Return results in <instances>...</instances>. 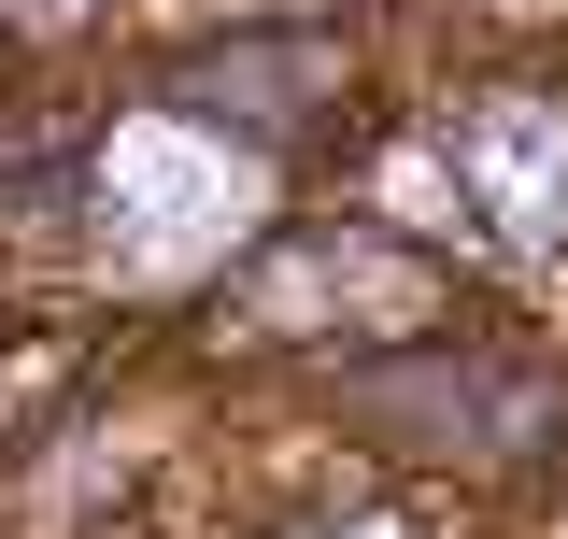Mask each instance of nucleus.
I'll list each match as a JSON object with an SVG mask.
<instances>
[{"label":"nucleus","instance_id":"f03ea898","mask_svg":"<svg viewBox=\"0 0 568 539\" xmlns=\"http://www.w3.org/2000/svg\"><path fill=\"white\" fill-rule=\"evenodd\" d=\"M469 185H484L497 242H568V114H555V100L469 114Z\"/></svg>","mask_w":568,"mask_h":539},{"label":"nucleus","instance_id":"7ed1b4c3","mask_svg":"<svg viewBox=\"0 0 568 539\" xmlns=\"http://www.w3.org/2000/svg\"><path fill=\"white\" fill-rule=\"evenodd\" d=\"M327 539H384V526H327Z\"/></svg>","mask_w":568,"mask_h":539},{"label":"nucleus","instance_id":"f257e3e1","mask_svg":"<svg viewBox=\"0 0 568 539\" xmlns=\"http://www.w3.org/2000/svg\"><path fill=\"white\" fill-rule=\"evenodd\" d=\"M242 213H256V171L227 142L171 129V114L114 129V156H100V242H114V270H200V256L242 242Z\"/></svg>","mask_w":568,"mask_h":539}]
</instances>
